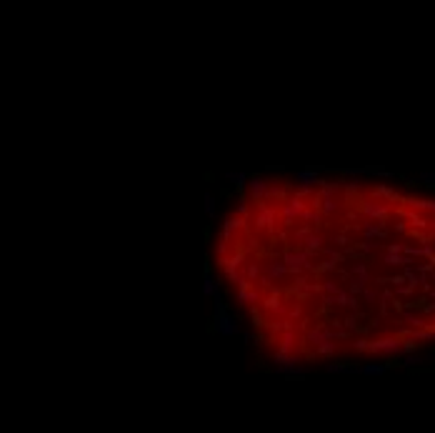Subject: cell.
<instances>
[{"mask_svg":"<svg viewBox=\"0 0 435 433\" xmlns=\"http://www.w3.org/2000/svg\"><path fill=\"white\" fill-rule=\"evenodd\" d=\"M205 213H208V218H213L215 216V195L213 193H205Z\"/></svg>","mask_w":435,"mask_h":433,"instance_id":"4fadbf2b","label":"cell"},{"mask_svg":"<svg viewBox=\"0 0 435 433\" xmlns=\"http://www.w3.org/2000/svg\"><path fill=\"white\" fill-rule=\"evenodd\" d=\"M235 296H238V301H240V303H245V305H253V303H258V298H260V296H258V291H253V288H250V283H248V286H240Z\"/></svg>","mask_w":435,"mask_h":433,"instance_id":"ba28073f","label":"cell"},{"mask_svg":"<svg viewBox=\"0 0 435 433\" xmlns=\"http://www.w3.org/2000/svg\"><path fill=\"white\" fill-rule=\"evenodd\" d=\"M358 371L365 373V376H375V373H383L385 366H383V363H368V366H363V368H358Z\"/></svg>","mask_w":435,"mask_h":433,"instance_id":"7c38bea8","label":"cell"},{"mask_svg":"<svg viewBox=\"0 0 435 433\" xmlns=\"http://www.w3.org/2000/svg\"><path fill=\"white\" fill-rule=\"evenodd\" d=\"M253 321H255V326H263V318H260L258 310H253Z\"/></svg>","mask_w":435,"mask_h":433,"instance_id":"e0dca14e","label":"cell"},{"mask_svg":"<svg viewBox=\"0 0 435 433\" xmlns=\"http://www.w3.org/2000/svg\"><path fill=\"white\" fill-rule=\"evenodd\" d=\"M203 293L210 296V298H213L215 293H220V291H218V281L213 278V275H205V281H203Z\"/></svg>","mask_w":435,"mask_h":433,"instance_id":"8fae6325","label":"cell"},{"mask_svg":"<svg viewBox=\"0 0 435 433\" xmlns=\"http://www.w3.org/2000/svg\"><path fill=\"white\" fill-rule=\"evenodd\" d=\"M293 341H295V336H293V333L288 331V333L283 336V343H280V346H283V348H290V350H293Z\"/></svg>","mask_w":435,"mask_h":433,"instance_id":"2e32d148","label":"cell"},{"mask_svg":"<svg viewBox=\"0 0 435 433\" xmlns=\"http://www.w3.org/2000/svg\"><path fill=\"white\" fill-rule=\"evenodd\" d=\"M303 246L308 248V253H318V251H323L325 238H323V235H318V233H308V238L303 241Z\"/></svg>","mask_w":435,"mask_h":433,"instance_id":"52a82bcc","label":"cell"},{"mask_svg":"<svg viewBox=\"0 0 435 433\" xmlns=\"http://www.w3.org/2000/svg\"><path fill=\"white\" fill-rule=\"evenodd\" d=\"M295 180H298L303 188H313V185L323 183L318 173H315V171H308V168H305V171H298V173H295Z\"/></svg>","mask_w":435,"mask_h":433,"instance_id":"5b68a950","label":"cell"},{"mask_svg":"<svg viewBox=\"0 0 435 433\" xmlns=\"http://www.w3.org/2000/svg\"><path fill=\"white\" fill-rule=\"evenodd\" d=\"M243 223H245V220H243L240 216H238V218H225V220H223V225H220V235L230 238V235H233L235 230H240V228H243Z\"/></svg>","mask_w":435,"mask_h":433,"instance_id":"8992f818","label":"cell"},{"mask_svg":"<svg viewBox=\"0 0 435 433\" xmlns=\"http://www.w3.org/2000/svg\"><path fill=\"white\" fill-rule=\"evenodd\" d=\"M213 323H215V331H218L220 336H225V338L238 336V323H235V318L228 313V308H218V310H215Z\"/></svg>","mask_w":435,"mask_h":433,"instance_id":"6da1fadb","label":"cell"},{"mask_svg":"<svg viewBox=\"0 0 435 433\" xmlns=\"http://www.w3.org/2000/svg\"><path fill=\"white\" fill-rule=\"evenodd\" d=\"M248 190H250L253 201H263V198H268V193H270V183L265 178L255 175V178H248Z\"/></svg>","mask_w":435,"mask_h":433,"instance_id":"3957f363","label":"cell"},{"mask_svg":"<svg viewBox=\"0 0 435 433\" xmlns=\"http://www.w3.org/2000/svg\"><path fill=\"white\" fill-rule=\"evenodd\" d=\"M285 265L290 273H300V270H310L313 263H310V253H298V251H290L285 253Z\"/></svg>","mask_w":435,"mask_h":433,"instance_id":"7a4b0ae2","label":"cell"},{"mask_svg":"<svg viewBox=\"0 0 435 433\" xmlns=\"http://www.w3.org/2000/svg\"><path fill=\"white\" fill-rule=\"evenodd\" d=\"M290 270H288V265H285V260L280 263V260H270L268 263V270H265V275H263V281L268 283V281H280V278H285Z\"/></svg>","mask_w":435,"mask_h":433,"instance_id":"277c9868","label":"cell"},{"mask_svg":"<svg viewBox=\"0 0 435 433\" xmlns=\"http://www.w3.org/2000/svg\"><path fill=\"white\" fill-rule=\"evenodd\" d=\"M273 218H275V211L268 208V206H260V211H258V216H255V223H258V228L265 230V228H270Z\"/></svg>","mask_w":435,"mask_h":433,"instance_id":"9c48e42d","label":"cell"},{"mask_svg":"<svg viewBox=\"0 0 435 433\" xmlns=\"http://www.w3.org/2000/svg\"><path fill=\"white\" fill-rule=\"evenodd\" d=\"M345 371H358V368H348L343 363H330L328 366V373H345Z\"/></svg>","mask_w":435,"mask_h":433,"instance_id":"9a60e30c","label":"cell"},{"mask_svg":"<svg viewBox=\"0 0 435 433\" xmlns=\"http://www.w3.org/2000/svg\"><path fill=\"white\" fill-rule=\"evenodd\" d=\"M225 180H230L238 190L248 188V175H245V173H225Z\"/></svg>","mask_w":435,"mask_h":433,"instance_id":"30bf717a","label":"cell"},{"mask_svg":"<svg viewBox=\"0 0 435 433\" xmlns=\"http://www.w3.org/2000/svg\"><path fill=\"white\" fill-rule=\"evenodd\" d=\"M248 281H258L260 278V265L258 263H248V275H245Z\"/></svg>","mask_w":435,"mask_h":433,"instance_id":"5bb4252c","label":"cell"}]
</instances>
